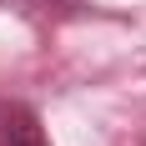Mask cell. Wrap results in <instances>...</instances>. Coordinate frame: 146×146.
<instances>
[{"label": "cell", "mask_w": 146, "mask_h": 146, "mask_svg": "<svg viewBox=\"0 0 146 146\" xmlns=\"http://www.w3.org/2000/svg\"><path fill=\"white\" fill-rule=\"evenodd\" d=\"M15 10H30V15H66V10H76L81 0H10Z\"/></svg>", "instance_id": "cell-2"}, {"label": "cell", "mask_w": 146, "mask_h": 146, "mask_svg": "<svg viewBox=\"0 0 146 146\" xmlns=\"http://www.w3.org/2000/svg\"><path fill=\"white\" fill-rule=\"evenodd\" d=\"M0 146H50V141H45V126L30 106L5 101L0 106Z\"/></svg>", "instance_id": "cell-1"}]
</instances>
